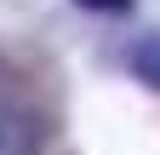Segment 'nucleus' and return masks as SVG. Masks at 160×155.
Returning <instances> with one entry per match:
<instances>
[{
  "label": "nucleus",
  "mask_w": 160,
  "mask_h": 155,
  "mask_svg": "<svg viewBox=\"0 0 160 155\" xmlns=\"http://www.w3.org/2000/svg\"><path fill=\"white\" fill-rule=\"evenodd\" d=\"M0 155H40V126L29 109L6 104L0 109Z\"/></svg>",
  "instance_id": "f257e3e1"
},
{
  "label": "nucleus",
  "mask_w": 160,
  "mask_h": 155,
  "mask_svg": "<svg viewBox=\"0 0 160 155\" xmlns=\"http://www.w3.org/2000/svg\"><path fill=\"white\" fill-rule=\"evenodd\" d=\"M80 6H103V12H126L132 0H80Z\"/></svg>",
  "instance_id": "7ed1b4c3"
},
{
  "label": "nucleus",
  "mask_w": 160,
  "mask_h": 155,
  "mask_svg": "<svg viewBox=\"0 0 160 155\" xmlns=\"http://www.w3.org/2000/svg\"><path fill=\"white\" fill-rule=\"evenodd\" d=\"M126 63H132V75H137L143 86H154V92H160V35L137 40V46L126 52Z\"/></svg>",
  "instance_id": "f03ea898"
}]
</instances>
